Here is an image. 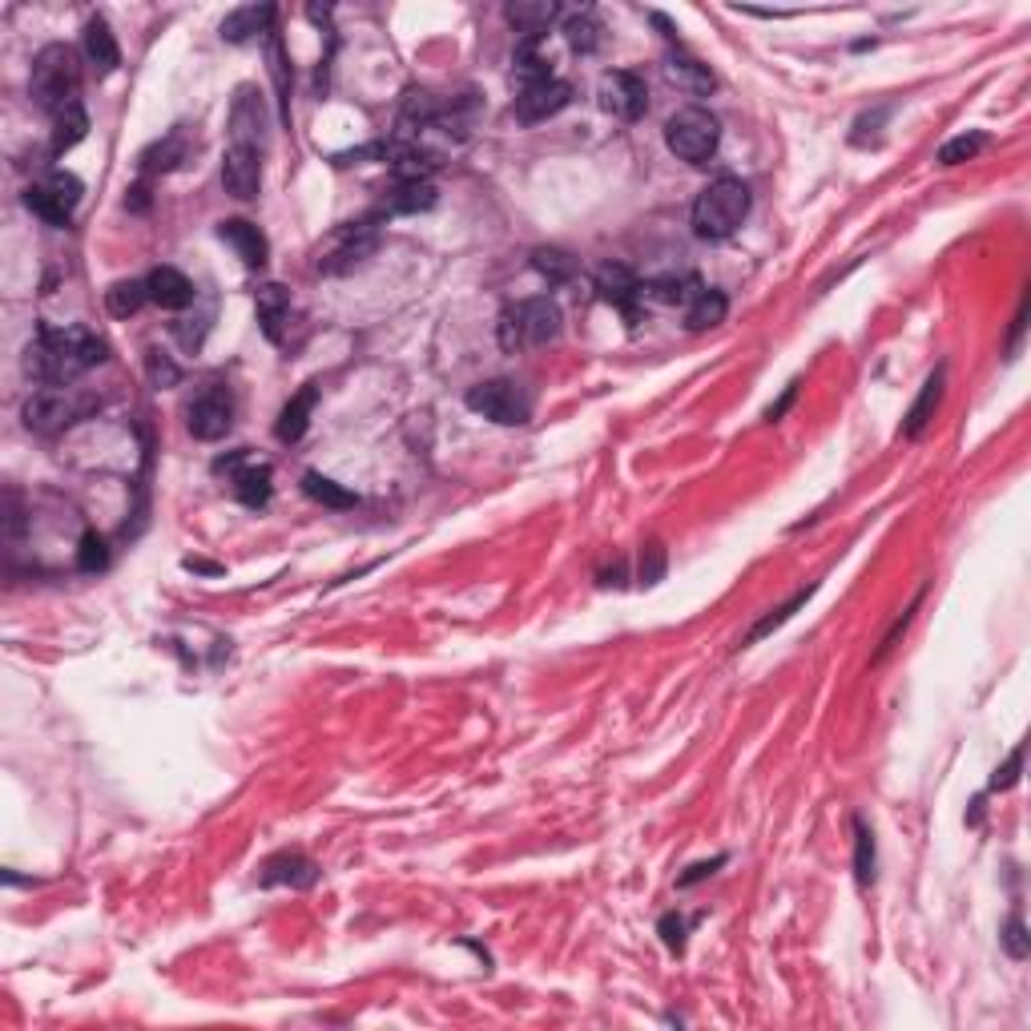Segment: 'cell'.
<instances>
[{"label":"cell","mask_w":1031,"mask_h":1031,"mask_svg":"<svg viewBox=\"0 0 1031 1031\" xmlns=\"http://www.w3.org/2000/svg\"><path fill=\"white\" fill-rule=\"evenodd\" d=\"M101 359H105V343L85 327H41V334L24 351V371L45 388H69Z\"/></svg>","instance_id":"1"},{"label":"cell","mask_w":1031,"mask_h":1031,"mask_svg":"<svg viewBox=\"0 0 1031 1031\" xmlns=\"http://www.w3.org/2000/svg\"><path fill=\"white\" fill-rule=\"evenodd\" d=\"M750 186L742 178H718L701 189L698 202H693V234L705 238V243H721L730 234L742 230V223L750 218Z\"/></svg>","instance_id":"2"},{"label":"cell","mask_w":1031,"mask_h":1031,"mask_svg":"<svg viewBox=\"0 0 1031 1031\" xmlns=\"http://www.w3.org/2000/svg\"><path fill=\"white\" fill-rule=\"evenodd\" d=\"M29 93L49 117L81 105V65L69 45H45L33 61V81Z\"/></svg>","instance_id":"3"},{"label":"cell","mask_w":1031,"mask_h":1031,"mask_svg":"<svg viewBox=\"0 0 1031 1031\" xmlns=\"http://www.w3.org/2000/svg\"><path fill=\"white\" fill-rule=\"evenodd\" d=\"M560 327H565V315L553 299H524L499 315V347L520 351V347L553 343Z\"/></svg>","instance_id":"4"},{"label":"cell","mask_w":1031,"mask_h":1031,"mask_svg":"<svg viewBox=\"0 0 1031 1031\" xmlns=\"http://www.w3.org/2000/svg\"><path fill=\"white\" fill-rule=\"evenodd\" d=\"M666 145L681 157V162H689V166H705L721 145L718 117H713L710 110H701V105L677 110L666 122Z\"/></svg>","instance_id":"5"},{"label":"cell","mask_w":1031,"mask_h":1031,"mask_svg":"<svg viewBox=\"0 0 1031 1031\" xmlns=\"http://www.w3.org/2000/svg\"><path fill=\"white\" fill-rule=\"evenodd\" d=\"M379 223H383V214H367V218H359V223L339 226V230L319 246L315 267H319L322 275H347V270H355L359 262H367V258L375 255Z\"/></svg>","instance_id":"6"},{"label":"cell","mask_w":1031,"mask_h":1031,"mask_svg":"<svg viewBox=\"0 0 1031 1031\" xmlns=\"http://www.w3.org/2000/svg\"><path fill=\"white\" fill-rule=\"evenodd\" d=\"M467 408L484 415V420L499 423V427H520L533 415V400L524 395L516 379H484L467 391Z\"/></svg>","instance_id":"7"},{"label":"cell","mask_w":1031,"mask_h":1031,"mask_svg":"<svg viewBox=\"0 0 1031 1031\" xmlns=\"http://www.w3.org/2000/svg\"><path fill=\"white\" fill-rule=\"evenodd\" d=\"M81 194H85V186H81L78 174H69V169H53L45 182L29 186V194H24V206H29V210L41 218V223L69 226V218H73V210H78Z\"/></svg>","instance_id":"8"},{"label":"cell","mask_w":1031,"mask_h":1031,"mask_svg":"<svg viewBox=\"0 0 1031 1031\" xmlns=\"http://www.w3.org/2000/svg\"><path fill=\"white\" fill-rule=\"evenodd\" d=\"M186 427L194 440H202V444H214V440H223L226 432L234 427V395L230 388H223V383H206V388L189 400L186 408Z\"/></svg>","instance_id":"9"},{"label":"cell","mask_w":1031,"mask_h":1031,"mask_svg":"<svg viewBox=\"0 0 1031 1031\" xmlns=\"http://www.w3.org/2000/svg\"><path fill=\"white\" fill-rule=\"evenodd\" d=\"M214 467L230 476L234 496L243 499L246 508H267L270 504V492H275V467H270L267 460H255V455L243 447V452L218 460Z\"/></svg>","instance_id":"10"},{"label":"cell","mask_w":1031,"mask_h":1031,"mask_svg":"<svg viewBox=\"0 0 1031 1031\" xmlns=\"http://www.w3.org/2000/svg\"><path fill=\"white\" fill-rule=\"evenodd\" d=\"M85 408H90V403L78 400V395H69L65 388H45L24 403V427L37 435H53V432H61V427H69L73 420H81Z\"/></svg>","instance_id":"11"},{"label":"cell","mask_w":1031,"mask_h":1031,"mask_svg":"<svg viewBox=\"0 0 1031 1031\" xmlns=\"http://www.w3.org/2000/svg\"><path fill=\"white\" fill-rule=\"evenodd\" d=\"M230 145L234 150H267V97L255 85H243L230 105Z\"/></svg>","instance_id":"12"},{"label":"cell","mask_w":1031,"mask_h":1031,"mask_svg":"<svg viewBox=\"0 0 1031 1031\" xmlns=\"http://www.w3.org/2000/svg\"><path fill=\"white\" fill-rule=\"evenodd\" d=\"M597 97H600V110L612 113L617 122H641L645 110H649V90H645V81L637 78V73H629V69L605 73Z\"/></svg>","instance_id":"13"},{"label":"cell","mask_w":1031,"mask_h":1031,"mask_svg":"<svg viewBox=\"0 0 1031 1031\" xmlns=\"http://www.w3.org/2000/svg\"><path fill=\"white\" fill-rule=\"evenodd\" d=\"M568 101H573V85L560 78H540L533 81V85H520L516 90V117H520L524 125H536V122H548V117H556V113L565 110Z\"/></svg>","instance_id":"14"},{"label":"cell","mask_w":1031,"mask_h":1031,"mask_svg":"<svg viewBox=\"0 0 1031 1031\" xmlns=\"http://www.w3.org/2000/svg\"><path fill=\"white\" fill-rule=\"evenodd\" d=\"M592 287H597L600 299L612 302V307H621V311L637 322V302L645 299V287L637 282V275H632L629 267L605 262V267H597V275H592Z\"/></svg>","instance_id":"15"},{"label":"cell","mask_w":1031,"mask_h":1031,"mask_svg":"<svg viewBox=\"0 0 1031 1031\" xmlns=\"http://www.w3.org/2000/svg\"><path fill=\"white\" fill-rule=\"evenodd\" d=\"M262 154H255V150H226L223 157V186L230 198L238 202H250L258 198V186H262V162H258Z\"/></svg>","instance_id":"16"},{"label":"cell","mask_w":1031,"mask_h":1031,"mask_svg":"<svg viewBox=\"0 0 1031 1031\" xmlns=\"http://www.w3.org/2000/svg\"><path fill=\"white\" fill-rule=\"evenodd\" d=\"M218 238L230 246L234 255L243 258V267H250V270L267 267V258H270L267 234L258 230L255 223H246V218H226V223H218Z\"/></svg>","instance_id":"17"},{"label":"cell","mask_w":1031,"mask_h":1031,"mask_svg":"<svg viewBox=\"0 0 1031 1031\" xmlns=\"http://www.w3.org/2000/svg\"><path fill=\"white\" fill-rule=\"evenodd\" d=\"M145 287H150V302H157L162 311H186L189 302H194V282H189L186 275H182L178 267H157L150 270V278H145Z\"/></svg>","instance_id":"18"},{"label":"cell","mask_w":1031,"mask_h":1031,"mask_svg":"<svg viewBox=\"0 0 1031 1031\" xmlns=\"http://www.w3.org/2000/svg\"><path fill=\"white\" fill-rule=\"evenodd\" d=\"M315 878H319V866L307 858V854H275V858H267L262 863V887H315Z\"/></svg>","instance_id":"19"},{"label":"cell","mask_w":1031,"mask_h":1031,"mask_svg":"<svg viewBox=\"0 0 1031 1031\" xmlns=\"http://www.w3.org/2000/svg\"><path fill=\"white\" fill-rule=\"evenodd\" d=\"M275 24V9L270 4H246V9H234L230 17L223 21V41H230V45H246V41H255V37H262V33H275L270 29Z\"/></svg>","instance_id":"20"},{"label":"cell","mask_w":1031,"mask_h":1031,"mask_svg":"<svg viewBox=\"0 0 1031 1031\" xmlns=\"http://www.w3.org/2000/svg\"><path fill=\"white\" fill-rule=\"evenodd\" d=\"M85 61L93 65L97 78H110L113 69L122 65V49L113 41L105 17H90V24H85Z\"/></svg>","instance_id":"21"},{"label":"cell","mask_w":1031,"mask_h":1031,"mask_svg":"<svg viewBox=\"0 0 1031 1031\" xmlns=\"http://www.w3.org/2000/svg\"><path fill=\"white\" fill-rule=\"evenodd\" d=\"M255 307H258V322H262V334L270 343H282L287 334V319H290V295L278 282H267V287L255 290Z\"/></svg>","instance_id":"22"},{"label":"cell","mask_w":1031,"mask_h":1031,"mask_svg":"<svg viewBox=\"0 0 1031 1031\" xmlns=\"http://www.w3.org/2000/svg\"><path fill=\"white\" fill-rule=\"evenodd\" d=\"M315 403H319V388H315V383H307V388H302L299 395H295V400L287 403V408L278 411L275 435L282 440V444H299L302 435H307V427H311Z\"/></svg>","instance_id":"23"},{"label":"cell","mask_w":1031,"mask_h":1031,"mask_svg":"<svg viewBox=\"0 0 1031 1031\" xmlns=\"http://www.w3.org/2000/svg\"><path fill=\"white\" fill-rule=\"evenodd\" d=\"M666 78H669V85L685 90L689 97H710L713 85H718V81H713V73H710V65H701V61L685 56L681 49H677V53L666 61Z\"/></svg>","instance_id":"24"},{"label":"cell","mask_w":1031,"mask_h":1031,"mask_svg":"<svg viewBox=\"0 0 1031 1031\" xmlns=\"http://www.w3.org/2000/svg\"><path fill=\"white\" fill-rule=\"evenodd\" d=\"M939 400H942V367H935V375H927L915 408L907 411V423H903V435H907V440H919V435L927 432V423H931L935 411H939Z\"/></svg>","instance_id":"25"},{"label":"cell","mask_w":1031,"mask_h":1031,"mask_svg":"<svg viewBox=\"0 0 1031 1031\" xmlns=\"http://www.w3.org/2000/svg\"><path fill=\"white\" fill-rule=\"evenodd\" d=\"M186 130H174V134H166L142 154V174H169V169H178L186 162Z\"/></svg>","instance_id":"26"},{"label":"cell","mask_w":1031,"mask_h":1031,"mask_svg":"<svg viewBox=\"0 0 1031 1031\" xmlns=\"http://www.w3.org/2000/svg\"><path fill=\"white\" fill-rule=\"evenodd\" d=\"M435 206V186L432 182H395L379 214H420Z\"/></svg>","instance_id":"27"},{"label":"cell","mask_w":1031,"mask_h":1031,"mask_svg":"<svg viewBox=\"0 0 1031 1031\" xmlns=\"http://www.w3.org/2000/svg\"><path fill=\"white\" fill-rule=\"evenodd\" d=\"M725 311H730V299L721 295V290H701L698 299L685 307V322L689 331H710V327H718V322H725Z\"/></svg>","instance_id":"28"},{"label":"cell","mask_w":1031,"mask_h":1031,"mask_svg":"<svg viewBox=\"0 0 1031 1031\" xmlns=\"http://www.w3.org/2000/svg\"><path fill=\"white\" fill-rule=\"evenodd\" d=\"M145 302H150V287H145V278H122V282H113V287L105 290V307H110V315H117V319L137 315Z\"/></svg>","instance_id":"29"},{"label":"cell","mask_w":1031,"mask_h":1031,"mask_svg":"<svg viewBox=\"0 0 1031 1031\" xmlns=\"http://www.w3.org/2000/svg\"><path fill=\"white\" fill-rule=\"evenodd\" d=\"M533 267L540 270L553 287H565V282H573L580 270V262L568 250H560V246H540V250H533Z\"/></svg>","instance_id":"30"},{"label":"cell","mask_w":1031,"mask_h":1031,"mask_svg":"<svg viewBox=\"0 0 1031 1031\" xmlns=\"http://www.w3.org/2000/svg\"><path fill=\"white\" fill-rule=\"evenodd\" d=\"M302 492L311 499H319V504H327V508L343 512V508H355L359 496L351 488H343V484H334L331 476H322V472H307L302 476Z\"/></svg>","instance_id":"31"},{"label":"cell","mask_w":1031,"mask_h":1031,"mask_svg":"<svg viewBox=\"0 0 1031 1031\" xmlns=\"http://www.w3.org/2000/svg\"><path fill=\"white\" fill-rule=\"evenodd\" d=\"M90 134V117H85V105H73V110L56 113L53 117V154H69L81 137Z\"/></svg>","instance_id":"32"},{"label":"cell","mask_w":1031,"mask_h":1031,"mask_svg":"<svg viewBox=\"0 0 1031 1031\" xmlns=\"http://www.w3.org/2000/svg\"><path fill=\"white\" fill-rule=\"evenodd\" d=\"M560 17V4H548V0H540V4H508V21L520 29L524 37H544V29Z\"/></svg>","instance_id":"33"},{"label":"cell","mask_w":1031,"mask_h":1031,"mask_svg":"<svg viewBox=\"0 0 1031 1031\" xmlns=\"http://www.w3.org/2000/svg\"><path fill=\"white\" fill-rule=\"evenodd\" d=\"M814 592H818V585L802 588V592H794V597H790L786 605H777V609H770V612H765L762 621H757L754 629L745 632V645H757V641H762V637H770V632H774V629H782V625H786L790 617H794V612H798L802 605H806V600L814 597Z\"/></svg>","instance_id":"34"},{"label":"cell","mask_w":1031,"mask_h":1031,"mask_svg":"<svg viewBox=\"0 0 1031 1031\" xmlns=\"http://www.w3.org/2000/svg\"><path fill=\"white\" fill-rule=\"evenodd\" d=\"M565 41L577 49V53H597L600 24H597V17H592V9L568 12V17H565Z\"/></svg>","instance_id":"35"},{"label":"cell","mask_w":1031,"mask_h":1031,"mask_svg":"<svg viewBox=\"0 0 1031 1031\" xmlns=\"http://www.w3.org/2000/svg\"><path fill=\"white\" fill-rule=\"evenodd\" d=\"M854 878L863 887L875 883V831L863 818H854Z\"/></svg>","instance_id":"36"},{"label":"cell","mask_w":1031,"mask_h":1031,"mask_svg":"<svg viewBox=\"0 0 1031 1031\" xmlns=\"http://www.w3.org/2000/svg\"><path fill=\"white\" fill-rule=\"evenodd\" d=\"M987 145V134H959L939 150V166H959V162H971Z\"/></svg>","instance_id":"37"},{"label":"cell","mask_w":1031,"mask_h":1031,"mask_svg":"<svg viewBox=\"0 0 1031 1031\" xmlns=\"http://www.w3.org/2000/svg\"><path fill=\"white\" fill-rule=\"evenodd\" d=\"M78 565H81V573H101V568H110V544H105V536H97V533L81 536Z\"/></svg>","instance_id":"38"},{"label":"cell","mask_w":1031,"mask_h":1031,"mask_svg":"<svg viewBox=\"0 0 1031 1031\" xmlns=\"http://www.w3.org/2000/svg\"><path fill=\"white\" fill-rule=\"evenodd\" d=\"M999 942H1003V951L1011 955V959H1028V931H1023V919L1020 915H1011L1008 922H1003V931H999Z\"/></svg>","instance_id":"39"},{"label":"cell","mask_w":1031,"mask_h":1031,"mask_svg":"<svg viewBox=\"0 0 1031 1031\" xmlns=\"http://www.w3.org/2000/svg\"><path fill=\"white\" fill-rule=\"evenodd\" d=\"M666 577V548L661 544H645L641 548V585L649 588V585H657V580Z\"/></svg>","instance_id":"40"},{"label":"cell","mask_w":1031,"mask_h":1031,"mask_svg":"<svg viewBox=\"0 0 1031 1031\" xmlns=\"http://www.w3.org/2000/svg\"><path fill=\"white\" fill-rule=\"evenodd\" d=\"M145 363H150V379H154L157 388H174V383L182 379L178 363H174L169 355H162V351H150V355H145Z\"/></svg>","instance_id":"41"},{"label":"cell","mask_w":1031,"mask_h":1031,"mask_svg":"<svg viewBox=\"0 0 1031 1031\" xmlns=\"http://www.w3.org/2000/svg\"><path fill=\"white\" fill-rule=\"evenodd\" d=\"M919 600H922V592H919V597H915V600H910V609L903 612V617H898L895 625H890V632H887V637H883V645H878V653L870 657V666H883V661H887V653H890V649H895V645H898V637H903V629H907V625H910V617H915V609H919Z\"/></svg>","instance_id":"42"},{"label":"cell","mask_w":1031,"mask_h":1031,"mask_svg":"<svg viewBox=\"0 0 1031 1031\" xmlns=\"http://www.w3.org/2000/svg\"><path fill=\"white\" fill-rule=\"evenodd\" d=\"M1020 770H1023V745H1015L1008 762L999 765L996 777H991V790H1011L1015 782H1020Z\"/></svg>","instance_id":"43"},{"label":"cell","mask_w":1031,"mask_h":1031,"mask_svg":"<svg viewBox=\"0 0 1031 1031\" xmlns=\"http://www.w3.org/2000/svg\"><path fill=\"white\" fill-rule=\"evenodd\" d=\"M685 931H689V922L681 919V915H666V919H661V939L669 942V951H677V955L685 951Z\"/></svg>","instance_id":"44"},{"label":"cell","mask_w":1031,"mask_h":1031,"mask_svg":"<svg viewBox=\"0 0 1031 1031\" xmlns=\"http://www.w3.org/2000/svg\"><path fill=\"white\" fill-rule=\"evenodd\" d=\"M721 863H725V858H721V854H718V858H710V863H698V866H689L685 875L677 878V887H693V883H701V878H705V875H713V870H718Z\"/></svg>","instance_id":"45"},{"label":"cell","mask_w":1031,"mask_h":1031,"mask_svg":"<svg viewBox=\"0 0 1031 1031\" xmlns=\"http://www.w3.org/2000/svg\"><path fill=\"white\" fill-rule=\"evenodd\" d=\"M1023 327H1028V295H1023V302H1020V315H1015V327H1011V343H1008V355H1015V347H1020V339H1023Z\"/></svg>","instance_id":"46"},{"label":"cell","mask_w":1031,"mask_h":1031,"mask_svg":"<svg viewBox=\"0 0 1031 1031\" xmlns=\"http://www.w3.org/2000/svg\"><path fill=\"white\" fill-rule=\"evenodd\" d=\"M794 395H798V383H790V388H786V395H782V400H777L774 408L765 411V423H777V420H782V415H786V408H790V403H794Z\"/></svg>","instance_id":"47"},{"label":"cell","mask_w":1031,"mask_h":1031,"mask_svg":"<svg viewBox=\"0 0 1031 1031\" xmlns=\"http://www.w3.org/2000/svg\"><path fill=\"white\" fill-rule=\"evenodd\" d=\"M186 568H189V573H210V577H218V573H223L218 565H206V560H186Z\"/></svg>","instance_id":"48"}]
</instances>
